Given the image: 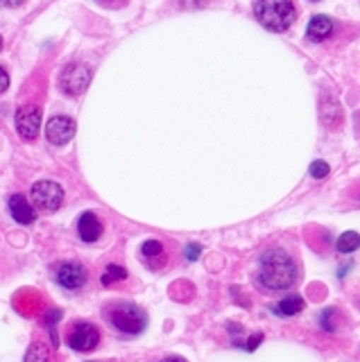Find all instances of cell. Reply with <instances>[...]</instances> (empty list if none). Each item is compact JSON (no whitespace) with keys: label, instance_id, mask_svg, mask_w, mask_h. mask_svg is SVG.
Wrapping results in <instances>:
<instances>
[{"label":"cell","instance_id":"18","mask_svg":"<svg viewBox=\"0 0 360 362\" xmlns=\"http://www.w3.org/2000/svg\"><path fill=\"white\" fill-rule=\"evenodd\" d=\"M326 175H329V163H326V161H313L310 163V177L324 179Z\"/></svg>","mask_w":360,"mask_h":362},{"label":"cell","instance_id":"12","mask_svg":"<svg viewBox=\"0 0 360 362\" xmlns=\"http://www.w3.org/2000/svg\"><path fill=\"white\" fill-rule=\"evenodd\" d=\"M331 32H333V21L329 16H324V14H318V16H313L310 23H308V28H306V34H308V39L310 41H326L331 37Z\"/></svg>","mask_w":360,"mask_h":362},{"label":"cell","instance_id":"3","mask_svg":"<svg viewBox=\"0 0 360 362\" xmlns=\"http://www.w3.org/2000/svg\"><path fill=\"white\" fill-rule=\"evenodd\" d=\"M105 320L122 335H141L148 326V313L132 301H116L105 308Z\"/></svg>","mask_w":360,"mask_h":362},{"label":"cell","instance_id":"4","mask_svg":"<svg viewBox=\"0 0 360 362\" xmlns=\"http://www.w3.org/2000/svg\"><path fill=\"white\" fill-rule=\"evenodd\" d=\"M30 202L35 204V209L41 213H54L64 204V188L57 181H50V179L37 181L30 190Z\"/></svg>","mask_w":360,"mask_h":362},{"label":"cell","instance_id":"6","mask_svg":"<svg viewBox=\"0 0 360 362\" xmlns=\"http://www.w3.org/2000/svg\"><path fill=\"white\" fill-rule=\"evenodd\" d=\"M66 344L73 351H80V354H88L100 344V331L98 326L91 322H75L69 328V335H66Z\"/></svg>","mask_w":360,"mask_h":362},{"label":"cell","instance_id":"21","mask_svg":"<svg viewBox=\"0 0 360 362\" xmlns=\"http://www.w3.org/2000/svg\"><path fill=\"white\" fill-rule=\"evenodd\" d=\"M199 252H202V247H199V245H195V243H193V245H188V247H186V258H188V260H195V258L199 256Z\"/></svg>","mask_w":360,"mask_h":362},{"label":"cell","instance_id":"10","mask_svg":"<svg viewBox=\"0 0 360 362\" xmlns=\"http://www.w3.org/2000/svg\"><path fill=\"white\" fill-rule=\"evenodd\" d=\"M103 233H105V224L93 211H84L80 218H77V235H80L84 243H98Z\"/></svg>","mask_w":360,"mask_h":362},{"label":"cell","instance_id":"15","mask_svg":"<svg viewBox=\"0 0 360 362\" xmlns=\"http://www.w3.org/2000/svg\"><path fill=\"white\" fill-rule=\"evenodd\" d=\"M337 252L340 254H352L356 252V249H360V235L356 231H347L342 233L340 238H337Z\"/></svg>","mask_w":360,"mask_h":362},{"label":"cell","instance_id":"20","mask_svg":"<svg viewBox=\"0 0 360 362\" xmlns=\"http://www.w3.org/2000/svg\"><path fill=\"white\" fill-rule=\"evenodd\" d=\"M9 88V75L3 66H0V93H5V90Z\"/></svg>","mask_w":360,"mask_h":362},{"label":"cell","instance_id":"17","mask_svg":"<svg viewBox=\"0 0 360 362\" xmlns=\"http://www.w3.org/2000/svg\"><path fill=\"white\" fill-rule=\"evenodd\" d=\"M335 315H337L335 308H326V310L322 313L320 324H322L324 331H335Z\"/></svg>","mask_w":360,"mask_h":362},{"label":"cell","instance_id":"5","mask_svg":"<svg viewBox=\"0 0 360 362\" xmlns=\"http://www.w3.org/2000/svg\"><path fill=\"white\" fill-rule=\"evenodd\" d=\"M88 84H91V68L86 64H69L62 71L59 88L66 95H71V98L82 95Z\"/></svg>","mask_w":360,"mask_h":362},{"label":"cell","instance_id":"24","mask_svg":"<svg viewBox=\"0 0 360 362\" xmlns=\"http://www.w3.org/2000/svg\"><path fill=\"white\" fill-rule=\"evenodd\" d=\"M0 50H3V37H0Z\"/></svg>","mask_w":360,"mask_h":362},{"label":"cell","instance_id":"23","mask_svg":"<svg viewBox=\"0 0 360 362\" xmlns=\"http://www.w3.org/2000/svg\"><path fill=\"white\" fill-rule=\"evenodd\" d=\"M159 362H186L184 358H177V356H170V358H163V360H159Z\"/></svg>","mask_w":360,"mask_h":362},{"label":"cell","instance_id":"1","mask_svg":"<svg viewBox=\"0 0 360 362\" xmlns=\"http://www.w3.org/2000/svg\"><path fill=\"white\" fill-rule=\"evenodd\" d=\"M299 279L297 263L281 247H272L258 258V281L265 290H290Z\"/></svg>","mask_w":360,"mask_h":362},{"label":"cell","instance_id":"16","mask_svg":"<svg viewBox=\"0 0 360 362\" xmlns=\"http://www.w3.org/2000/svg\"><path fill=\"white\" fill-rule=\"evenodd\" d=\"M127 276L129 274H127L125 267H120V265H107L105 272H103V276H100V283H103V286H114V283L125 281Z\"/></svg>","mask_w":360,"mask_h":362},{"label":"cell","instance_id":"14","mask_svg":"<svg viewBox=\"0 0 360 362\" xmlns=\"http://www.w3.org/2000/svg\"><path fill=\"white\" fill-rule=\"evenodd\" d=\"M141 254H143V258H145V263H148L150 267H154V260H156V258H163L166 247H163L161 240H145V243L141 245Z\"/></svg>","mask_w":360,"mask_h":362},{"label":"cell","instance_id":"9","mask_svg":"<svg viewBox=\"0 0 360 362\" xmlns=\"http://www.w3.org/2000/svg\"><path fill=\"white\" fill-rule=\"evenodd\" d=\"M75 132H77V124L69 116H54L46 124V139H48V143L57 145V147L71 143Z\"/></svg>","mask_w":360,"mask_h":362},{"label":"cell","instance_id":"22","mask_svg":"<svg viewBox=\"0 0 360 362\" xmlns=\"http://www.w3.org/2000/svg\"><path fill=\"white\" fill-rule=\"evenodd\" d=\"M0 3L7 5V7H21V5L25 3V0H0Z\"/></svg>","mask_w":360,"mask_h":362},{"label":"cell","instance_id":"11","mask_svg":"<svg viewBox=\"0 0 360 362\" xmlns=\"http://www.w3.org/2000/svg\"><path fill=\"white\" fill-rule=\"evenodd\" d=\"M9 213L18 224H32L37 220V209L25 195H12L9 197Z\"/></svg>","mask_w":360,"mask_h":362},{"label":"cell","instance_id":"13","mask_svg":"<svg viewBox=\"0 0 360 362\" xmlns=\"http://www.w3.org/2000/svg\"><path fill=\"white\" fill-rule=\"evenodd\" d=\"M303 308H306V301H303L299 294H290V297L281 299L277 305H272V313L281 317H292V315H299Z\"/></svg>","mask_w":360,"mask_h":362},{"label":"cell","instance_id":"8","mask_svg":"<svg viewBox=\"0 0 360 362\" xmlns=\"http://www.w3.org/2000/svg\"><path fill=\"white\" fill-rule=\"evenodd\" d=\"M41 129V109L35 105H23L16 111V132L23 141H37Z\"/></svg>","mask_w":360,"mask_h":362},{"label":"cell","instance_id":"19","mask_svg":"<svg viewBox=\"0 0 360 362\" xmlns=\"http://www.w3.org/2000/svg\"><path fill=\"white\" fill-rule=\"evenodd\" d=\"M261 342H263V335H261V333H256V335H252L250 339H247L245 349H247V351H254V349H256L258 344H261Z\"/></svg>","mask_w":360,"mask_h":362},{"label":"cell","instance_id":"2","mask_svg":"<svg viewBox=\"0 0 360 362\" xmlns=\"http://www.w3.org/2000/svg\"><path fill=\"white\" fill-rule=\"evenodd\" d=\"M256 21L269 32H286L297 18L292 0H254Z\"/></svg>","mask_w":360,"mask_h":362},{"label":"cell","instance_id":"7","mask_svg":"<svg viewBox=\"0 0 360 362\" xmlns=\"http://www.w3.org/2000/svg\"><path fill=\"white\" fill-rule=\"evenodd\" d=\"M54 281H57L64 290H80L86 286L88 272L82 263H77V260H62V263L54 265Z\"/></svg>","mask_w":360,"mask_h":362}]
</instances>
